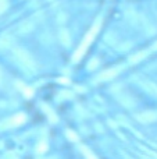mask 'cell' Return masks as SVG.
Here are the masks:
<instances>
[{
  "mask_svg": "<svg viewBox=\"0 0 157 159\" xmlns=\"http://www.w3.org/2000/svg\"><path fill=\"white\" fill-rule=\"evenodd\" d=\"M15 57H17V60L19 61V64H21L22 67H25V69H33V61H32V59H31L25 52L17 50Z\"/></svg>",
  "mask_w": 157,
  "mask_h": 159,
  "instance_id": "cell-1",
  "label": "cell"
},
{
  "mask_svg": "<svg viewBox=\"0 0 157 159\" xmlns=\"http://www.w3.org/2000/svg\"><path fill=\"white\" fill-rule=\"evenodd\" d=\"M24 120H25V116L24 115H17L15 117H13L11 124H13V126H18V124H21Z\"/></svg>",
  "mask_w": 157,
  "mask_h": 159,
  "instance_id": "cell-2",
  "label": "cell"
},
{
  "mask_svg": "<svg viewBox=\"0 0 157 159\" xmlns=\"http://www.w3.org/2000/svg\"><path fill=\"white\" fill-rule=\"evenodd\" d=\"M117 74V70H110V71H106L103 73L102 75H100V80H108L111 77H114V75Z\"/></svg>",
  "mask_w": 157,
  "mask_h": 159,
  "instance_id": "cell-3",
  "label": "cell"
},
{
  "mask_svg": "<svg viewBox=\"0 0 157 159\" xmlns=\"http://www.w3.org/2000/svg\"><path fill=\"white\" fill-rule=\"evenodd\" d=\"M83 154H85V157H86V159H97L96 157H95L93 154H92V152H89L88 149H85L83 148Z\"/></svg>",
  "mask_w": 157,
  "mask_h": 159,
  "instance_id": "cell-4",
  "label": "cell"
}]
</instances>
